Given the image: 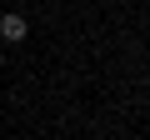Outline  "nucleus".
I'll return each mask as SVG.
<instances>
[{"instance_id":"obj_1","label":"nucleus","mask_w":150,"mask_h":140,"mask_svg":"<svg viewBox=\"0 0 150 140\" xmlns=\"http://www.w3.org/2000/svg\"><path fill=\"white\" fill-rule=\"evenodd\" d=\"M0 35L5 40H25V20L20 15H0Z\"/></svg>"},{"instance_id":"obj_2","label":"nucleus","mask_w":150,"mask_h":140,"mask_svg":"<svg viewBox=\"0 0 150 140\" xmlns=\"http://www.w3.org/2000/svg\"><path fill=\"white\" fill-rule=\"evenodd\" d=\"M0 65H5V60H0Z\"/></svg>"}]
</instances>
